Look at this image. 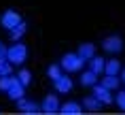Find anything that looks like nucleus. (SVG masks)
Returning a JSON list of instances; mask_svg holds the SVG:
<instances>
[{
    "mask_svg": "<svg viewBox=\"0 0 125 115\" xmlns=\"http://www.w3.org/2000/svg\"><path fill=\"white\" fill-rule=\"evenodd\" d=\"M119 83H121V79H119L117 75H106L104 79H102V85H104V88H108L110 92L119 88Z\"/></svg>",
    "mask_w": 125,
    "mask_h": 115,
    "instance_id": "16",
    "label": "nucleus"
},
{
    "mask_svg": "<svg viewBox=\"0 0 125 115\" xmlns=\"http://www.w3.org/2000/svg\"><path fill=\"white\" fill-rule=\"evenodd\" d=\"M119 75H121V81H125V68H121V73H119Z\"/></svg>",
    "mask_w": 125,
    "mask_h": 115,
    "instance_id": "22",
    "label": "nucleus"
},
{
    "mask_svg": "<svg viewBox=\"0 0 125 115\" xmlns=\"http://www.w3.org/2000/svg\"><path fill=\"white\" fill-rule=\"evenodd\" d=\"M104 73L106 75H119V73H121V62H119L117 58L108 60V62H106V66H104Z\"/></svg>",
    "mask_w": 125,
    "mask_h": 115,
    "instance_id": "15",
    "label": "nucleus"
},
{
    "mask_svg": "<svg viewBox=\"0 0 125 115\" xmlns=\"http://www.w3.org/2000/svg\"><path fill=\"white\" fill-rule=\"evenodd\" d=\"M15 81V77H11V75H4V77H0V92H7L9 88H11V83Z\"/></svg>",
    "mask_w": 125,
    "mask_h": 115,
    "instance_id": "19",
    "label": "nucleus"
},
{
    "mask_svg": "<svg viewBox=\"0 0 125 115\" xmlns=\"http://www.w3.org/2000/svg\"><path fill=\"white\" fill-rule=\"evenodd\" d=\"M17 109H19L21 113H28V115L40 113V107H38V104L32 102V100H26V98H19V100H17Z\"/></svg>",
    "mask_w": 125,
    "mask_h": 115,
    "instance_id": "8",
    "label": "nucleus"
},
{
    "mask_svg": "<svg viewBox=\"0 0 125 115\" xmlns=\"http://www.w3.org/2000/svg\"><path fill=\"white\" fill-rule=\"evenodd\" d=\"M26 58H28V47L19 41H15V45L7 49V60L11 64H21V62H26Z\"/></svg>",
    "mask_w": 125,
    "mask_h": 115,
    "instance_id": "1",
    "label": "nucleus"
},
{
    "mask_svg": "<svg viewBox=\"0 0 125 115\" xmlns=\"http://www.w3.org/2000/svg\"><path fill=\"white\" fill-rule=\"evenodd\" d=\"M19 21H21V15L17 13V11H13V9H9V11H4V13L0 15V26L4 28V30L15 28Z\"/></svg>",
    "mask_w": 125,
    "mask_h": 115,
    "instance_id": "4",
    "label": "nucleus"
},
{
    "mask_svg": "<svg viewBox=\"0 0 125 115\" xmlns=\"http://www.w3.org/2000/svg\"><path fill=\"white\" fill-rule=\"evenodd\" d=\"M83 64H85V60H83L79 53H64V55H62V62H59V66L64 68V70H68V73H76V70H81Z\"/></svg>",
    "mask_w": 125,
    "mask_h": 115,
    "instance_id": "2",
    "label": "nucleus"
},
{
    "mask_svg": "<svg viewBox=\"0 0 125 115\" xmlns=\"http://www.w3.org/2000/svg\"><path fill=\"white\" fill-rule=\"evenodd\" d=\"M17 79H19V81L23 83V85H30V81H32V73H30L28 68H23V70H19Z\"/></svg>",
    "mask_w": 125,
    "mask_h": 115,
    "instance_id": "20",
    "label": "nucleus"
},
{
    "mask_svg": "<svg viewBox=\"0 0 125 115\" xmlns=\"http://www.w3.org/2000/svg\"><path fill=\"white\" fill-rule=\"evenodd\" d=\"M59 98L55 94H49V96H45V100L40 102V111L42 113H47V115H53V113H57L59 111Z\"/></svg>",
    "mask_w": 125,
    "mask_h": 115,
    "instance_id": "5",
    "label": "nucleus"
},
{
    "mask_svg": "<svg viewBox=\"0 0 125 115\" xmlns=\"http://www.w3.org/2000/svg\"><path fill=\"white\" fill-rule=\"evenodd\" d=\"M115 102H117V107L121 109V111H125V89H123V92H117Z\"/></svg>",
    "mask_w": 125,
    "mask_h": 115,
    "instance_id": "21",
    "label": "nucleus"
},
{
    "mask_svg": "<svg viewBox=\"0 0 125 115\" xmlns=\"http://www.w3.org/2000/svg\"><path fill=\"white\" fill-rule=\"evenodd\" d=\"M59 113L62 115H81L83 113V104L81 102H74V100H68L59 107Z\"/></svg>",
    "mask_w": 125,
    "mask_h": 115,
    "instance_id": "7",
    "label": "nucleus"
},
{
    "mask_svg": "<svg viewBox=\"0 0 125 115\" xmlns=\"http://www.w3.org/2000/svg\"><path fill=\"white\" fill-rule=\"evenodd\" d=\"M93 96H95L102 104H112V102H115V98H112V94H110V89L104 88L102 83H100V85H98V83L93 85Z\"/></svg>",
    "mask_w": 125,
    "mask_h": 115,
    "instance_id": "6",
    "label": "nucleus"
},
{
    "mask_svg": "<svg viewBox=\"0 0 125 115\" xmlns=\"http://www.w3.org/2000/svg\"><path fill=\"white\" fill-rule=\"evenodd\" d=\"M76 53H79L85 62H89L93 55H95V47H93L91 43H83V45H79V51H76Z\"/></svg>",
    "mask_w": 125,
    "mask_h": 115,
    "instance_id": "11",
    "label": "nucleus"
},
{
    "mask_svg": "<svg viewBox=\"0 0 125 115\" xmlns=\"http://www.w3.org/2000/svg\"><path fill=\"white\" fill-rule=\"evenodd\" d=\"M55 89H57L59 94H68L70 89H72V79L68 77V75H62L59 79H55Z\"/></svg>",
    "mask_w": 125,
    "mask_h": 115,
    "instance_id": "10",
    "label": "nucleus"
},
{
    "mask_svg": "<svg viewBox=\"0 0 125 115\" xmlns=\"http://www.w3.org/2000/svg\"><path fill=\"white\" fill-rule=\"evenodd\" d=\"M47 75H49V79H51V81L59 79V77H62V66H59V64H51V66L47 68Z\"/></svg>",
    "mask_w": 125,
    "mask_h": 115,
    "instance_id": "18",
    "label": "nucleus"
},
{
    "mask_svg": "<svg viewBox=\"0 0 125 115\" xmlns=\"http://www.w3.org/2000/svg\"><path fill=\"white\" fill-rule=\"evenodd\" d=\"M0 51H2V43H0Z\"/></svg>",
    "mask_w": 125,
    "mask_h": 115,
    "instance_id": "23",
    "label": "nucleus"
},
{
    "mask_svg": "<svg viewBox=\"0 0 125 115\" xmlns=\"http://www.w3.org/2000/svg\"><path fill=\"white\" fill-rule=\"evenodd\" d=\"M104 66H106V60H104V58H100V55H93L91 60H89V68H91L95 75L104 73Z\"/></svg>",
    "mask_w": 125,
    "mask_h": 115,
    "instance_id": "13",
    "label": "nucleus"
},
{
    "mask_svg": "<svg viewBox=\"0 0 125 115\" xmlns=\"http://www.w3.org/2000/svg\"><path fill=\"white\" fill-rule=\"evenodd\" d=\"M102 49L108 51V53H119L123 49V38L119 34H110V36H106L104 41H102Z\"/></svg>",
    "mask_w": 125,
    "mask_h": 115,
    "instance_id": "3",
    "label": "nucleus"
},
{
    "mask_svg": "<svg viewBox=\"0 0 125 115\" xmlns=\"http://www.w3.org/2000/svg\"><path fill=\"white\" fill-rule=\"evenodd\" d=\"M23 88H26V85H23V83L19 81V79H15L13 83H11V88L7 89V96L9 98H11V100H19V98H23Z\"/></svg>",
    "mask_w": 125,
    "mask_h": 115,
    "instance_id": "9",
    "label": "nucleus"
},
{
    "mask_svg": "<svg viewBox=\"0 0 125 115\" xmlns=\"http://www.w3.org/2000/svg\"><path fill=\"white\" fill-rule=\"evenodd\" d=\"M83 109H87V111H100L102 109V102L95 98V96H87V98H83Z\"/></svg>",
    "mask_w": 125,
    "mask_h": 115,
    "instance_id": "12",
    "label": "nucleus"
},
{
    "mask_svg": "<svg viewBox=\"0 0 125 115\" xmlns=\"http://www.w3.org/2000/svg\"><path fill=\"white\" fill-rule=\"evenodd\" d=\"M26 30H28V26H26V21L21 19L15 28H11V30H9V34H11V38H13V41H19L21 36L26 34Z\"/></svg>",
    "mask_w": 125,
    "mask_h": 115,
    "instance_id": "14",
    "label": "nucleus"
},
{
    "mask_svg": "<svg viewBox=\"0 0 125 115\" xmlns=\"http://www.w3.org/2000/svg\"><path fill=\"white\" fill-rule=\"evenodd\" d=\"M95 81H98V75L93 73L91 68L81 75V83H83V85H87V88H89V85H95Z\"/></svg>",
    "mask_w": 125,
    "mask_h": 115,
    "instance_id": "17",
    "label": "nucleus"
}]
</instances>
